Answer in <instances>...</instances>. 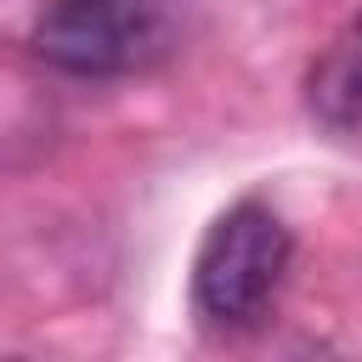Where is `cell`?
I'll list each match as a JSON object with an SVG mask.
<instances>
[{"label":"cell","mask_w":362,"mask_h":362,"mask_svg":"<svg viewBox=\"0 0 362 362\" xmlns=\"http://www.w3.org/2000/svg\"><path fill=\"white\" fill-rule=\"evenodd\" d=\"M288 255L294 238L283 226L277 209H266L260 198L232 204L226 215H215V226L198 243L192 260V305L209 328H260L283 277H288Z\"/></svg>","instance_id":"1"},{"label":"cell","mask_w":362,"mask_h":362,"mask_svg":"<svg viewBox=\"0 0 362 362\" xmlns=\"http://www.w3.org/2000/svg\"><path fill=\"white\" fill-rule=\"evenodd\" d=\"M164 40L170 0H57L34 28V51L85 79L136 74L164 51Z\"/></svg>","instance_id":"2"},{"label":"cell","mask_w":362,"mask_h":362,"mask_svg":"<svg viewBox=\"0 0 362 362\" xmlns=\"http://www.w3.org/2000/svg\"><path fill=\"white\" fill-rule=\"evenodd\" d=\"M305 107L334 136H362V11L328 40V51L311 62Z\"/></svg>","instance_id":"3"}]
</instances>
